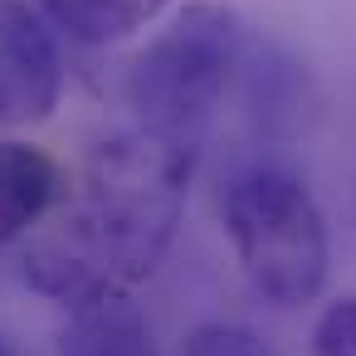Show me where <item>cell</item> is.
I'll use <instances>...</instances> for the list:
<instances>
[{
    "instance_id": "cell-1",
    "label": "cell",
    "mask_w": 356,
    "mask_h": 356,
    "mask_svg": "<svg viewBox=\"0 0 356 356\" xmlns=\"http://www.w3.org/2000/svg\"><path fill=\"white\" fill-rule=\"evenodd\" d=\"M191 171L195 147L147 127L93 142L79 191L30 234L25 283L64 307L132 293L181 229Z\"/></svg>"
},
{
    "instance_id": "cell-2",
    "label": "cell",
    "mask_w": 356,
    "mask_h": 356,
    "mask_svg": "<svg viewBox=\"0 0 356 356\" xmlns=\"http://www.w3.org/2000/svg\"><path fill=\"white\" fill-rule=\"evenodd\" d=\"M220 215L229 249L249 288L273 307H302L322 293L332 239L312 191L268 161L234 171L220 191Z\"/></svg>"
},
{
    "instance_id": "cell-3",
    "label": "cell",
    "mask_w": 356,
    "mask_h": 356,
    "mask_svg": "<svg viewBox=\"0 0 356 356\" xmlns=\"http://www.w3.org/2000/svg\"><path fill=\"white\" fill-rule=\"evenodd\" d=\"M239 59H244L239 15L215 0L186 6L127 69V108L137 113V127L195 147Z\"/></svg>"
},
{
    "instance_id": "cell-4",
    "label": "cell",
    "mask_w": 356,
    "mask_h": 356,
    "mask_svg": "<svg viewBox=\"0 0 356 356\" xmlns=\"http://www.w3.org/2000/svg\"><path fill=\"white\" fill-rule=\"evenodd\" d=\"M64 69L44 20L25 0H0V127L44 122L59 103Z\"/></svg>"
},
{
    "instance_id": "cell-5",
    "label": "cell",
    "mask_w": 356,
    "mask_h": 356,
    "mask_svg": "<svg viewBox=\"0 0 356 356\" xmlns=\"http://www.w3.org/2000/svg\"><path fill=\"white\" fill-rule=\"evenodd\" d=\"M59 186H64V171L44 147L15 142V137L0 142V244L35 234L54 210Z\"/></svg>"
},
{
    "instance_id": "cell-6",
    "label": "cell",
    "mask_w": 356,
    "mask_h": 356,
    "mask_svg": "<svg viewBox=\"0 0 356 356\" xmlns=\"http://www.w3.org/2000/svg\"><path fill=\"white\" fill-rule=\"evenodd\" d=\"M59 356H156V332L127 293L93 298L69 307V322L59 327Z\"/></svg>"
},
{
    "instance_id": "cell-7",
    "label": "cell",
    "mask_w": 356,
    "mask_h": 356,
    "mask_svg": "<svg viewBox=\"0 0 356 356\" xmlns=\"http://www.w3.org/2000/svg\"><path fill=\"white\" fill-rule=\"evenodd\" d=\"M171 0H40V10L79 44H118L147 30Z\"/></svg>"
},
{
    "instance_id": "cell-8",
    "label": "cell",
    "mask_w": 356,
    "mask_h": 356,
    "mask_svg": "<svg viewBox=\"0 0 356 356\" xmlns=\"http://www.w3.org/2000/svg\"><path fill=\"white\" fill-rule=\"evenodd\" d=\"M186 356H283L273 341H264L254 327H239V322H205L191 341H186Z\"/></svg>"
},
{
    "instance_id": "cell-9",
    "label": "cell",
    "mask_w": 356,
    "mask_h": 356,
    "mask_svg": "<svg viewBox=\"0 0 356 356\" xmlns=\"http://www.w3.org/2000/svg\"><path fill=\"white\" fill-rule=\"evenodd\" d=\"M312 356H356V293L337 298L312 327Z\"/></svg>"
},
{
    "instance_id": "cell-10",
    "label": "cell",
    "mask_w": 356,
    "mask_h": 356,
    "mask_svg": "<svg viewBox=\"0 0 356 356\" xmlns=\"http://www.w3.org/2000/svg\"><path fill=\"white\" fill-rule=\"evenodd\" d=\"M0 356H6V346H0Z\"/></svg>"
}]
</instances>
